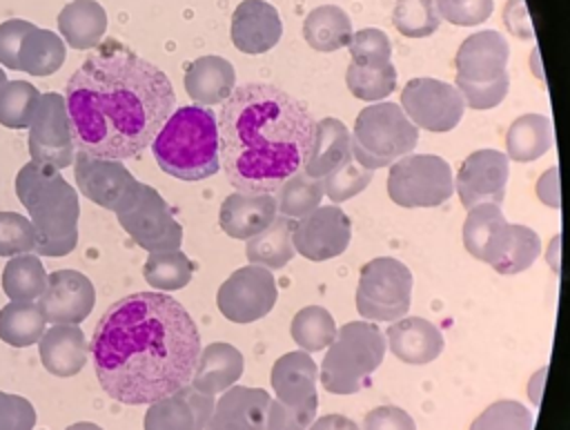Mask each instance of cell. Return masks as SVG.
Here are the masks:
<instances>
[{
	"mask_svg": "<svg viewBox=\"0 0 570 430\" xmlns=\"http://www.w3.org/2000/svg\"><path fill=\"white\" fill-rule=\"evenodd\" d=\"M352 238L350 216L336 205H323L296 221L294 250L307 261H327L343 254Z\"/></svg>",
	"mask_w": 570,
	"mask_h": 430,
	"instance_id": "cell-14",
	"label": "cell"
},
{
	"mask_svg": "<svg viewBox=\"0 0 570 430\" xmlns=\"http://www.w3.org/2000/svg\"><path fill=\"white\" fill-rule=\"evenodd\" d=\"M58 31L71 49H94L107 31V13L96 0H73L58 13Z\"/></svg>",
	"mask_w": 570,
	"mask_h": 430,
	"instance_id": "cell-30",
	"label": "cell"
},
{
	"mask_svg": "<svg viewBox=\"0 0 570 430\" xmlns=\"http://www.w3.org/2000/svg\"><path fill=\"white\" fill-rule=\"evenodd\" d=\"M307 430H358V426L343 414H325V417L312 421V426Z\"/></svg>",
	"mask_w": 570,
	"mask_h": 430,
	"instance_id": "cell-55",
	"label": "cell"
},
{
	"mask_svg": "<svg viewBox=\"0 0 570 430\" xmlns=\"http://www.w3.org/2000/svg\"><path fill=\"white\" fill-rule=\"evenodd\" d=\"M276 198L269 194H229L218 212L220 229L232 238H252L276 218Z\"/></svg>",
	"mask_w": 570,
	"mask_h": 430,
	"instance_id": "cell-24",
	"label": "cell"
},
{
	"mask_svg": "<svg viewBox=\"0 0 570 430\" xmlns=\"http://www.w3.org/2000/svg\"><path fill=\"white\" fill-rule=\"evenodd\" d=\"M47 287V272L36 254H18L2 270V290L11 301H33Z\"/></svg>",
	"mask_w": 570,
	"mask_h": 430,
	"instance_id": "cell-36",
	"label": "cell"
},
{
	"mask_svg": "<svg viewBox=\"0 0 570 430\" xmlns=\"http://www.w3.org/2000/svg\"><path fill=\"white\" fill-rule=\"evenodd\" d=\"M278 290L272 270L263 265H245L223 281L216 305L232 323H252L263 319L276 305Z\"/></svg>",
	"mask_w": 570,
	"mask_h": 430,
	"instance_id": "cell-12",
	"label": "cell"
},
{
	"mask_svg": "<svg viewBox=\"0 0 570 430\" xmlns=\"http://www.w3.org/2000/svg\"><path fill=\"white\" fill-rule=\"evenodd\" d=\"M508 87H510V76H503V78H499L494 82H485V85H474V82L456 78V89H459L463 102L476 111L497 107L505 98Z\"/></svg>",
	"mask_w": 570,
	"mask_h": 430,
	"instance_id": "cell-50",
	"label": "cell"
},
{
	"mask_svg": "<svg viewBox=\"0 0 570 430\" xmlns=\"http://www.w3.org/2000/svg\"><path fill=\"white\" fill-rule=\"evenodd\" d=\"M541 254V241L532 227L510 223L508 245L501 256L494 261L492 270L499 274H519L528 270Z\"/></svg>",
	"mask_w": 570,
	"mask_h": 430,
	"instance_id": "cell-40",
	"label": "cell"
},
{
	"mask_svg": "<svg viewBox=\"0 0 570 430\" xmlns=\"http://www.w3.org/2000/svg\"><path fill=\"white\" fill-rule=\"evenodd\" d=\"M303 38L316 51H336L352 40V20L336 4L312 9L303 22Z\"/></svg>",
	"mask_w": 570,
	"mask_h": 430,
	"instance_id": "cell-32",
	"label": "cell"
},
{
	"mask_svg": "<svg viewBox=\"0 0 570 430\" xmlns=\"http://www.w3.org/2000/svg\"><path fill=\"white\" fill-rule=\"evenodd\" d=\"M392 25L405 38H425L439 29L441 16L434 0H396Z\"/></svg>",
	"mask_w": 570,
	"mask_h": 430,
	"instance_id": "cell-43",
	"label": "cell"
},
{
	"mask_svg": "<svg viewBox=\"0 0 570 430\" xmlns=\"http://www.w3.org/2000/svg\"><path fill=\"white\" fill-rule=\"evenodd\" d=\"M36 410L18 394L0 392V430H33Z\"/></svg>",
	"mask_w": 570,
	"mask_h": 430,
	"instance_id": "cell-51",
	"label": "cell"
},
{
	"mask_svg": "<svg viewBox=\"0 0 570 430\" xmlns=\"http://www.w3.org/2000/svg\"><path fill=\"white\" fill-rule=\"evenodd\" d=\"M67 430H102V428L96 423H89V421H78V423H71Z\"/></svg>",
	"mask_w": 570,
	"mask_h": 430,
	"instance_id": "cell-56",
	"label": "cell"
},
{
	"mask_svg": "<svg viewBox=\"0 0 570 430\" xmlns=\"http://www.w3.org/2000/svg\"><path fill=\"white\" fill-rule=\"evenodd\" d=\"M321 198H323V180L312 178L301 169L276 189V209L281 216L298 221L309 212H314L316 207H321Z\"/></svg>",
	"mask_w": 570,
	"mask_h": 430,
	"instance_id": "cell-37",
	"label": "cell"
},
{
	"mask_svg": "<svg viewBox=\"0 0 570 430\" xmlns=\"http://www.w3.org/2000/svg\"><path fill=\"white\" fill-rule=\"evenodd\" d=\"M73 174L78 189L96 205L118 212L136 192L138 180L120 160L96 158L76 149Z\"/></svg>",
	"mask_w": 570,
	"mask_h": 430,
	"instance_id": "cell-16",
	"label": "cell"
},
{
	"mask_svg": "<svg viewBox=\"0 0 570 430\" xmlns=\"http://www.w3.org/2000/svg\"><path fill=\"white\" fill-rule=\"evenodd\" d=\"M245 361L240 350L229 343H209L198 354L189 385L205 394H218L232 388L243 374Z\"/></svg>",
	"mask_w": 570,
	"mask_h": 430,
	"instance_id": "cell-29",
	"label": "cell"
},
{
	"mask_svg": "<svg viewBox=\"0 0 570 430\" xmlns=\"http://www.w3.org/2000/svg\"><path fill=\"white\" fill-rule=\"evenodd\" d=\"M29 20L11 18L0 25V62L9 69H18V53L22 38L33 29Z\"/></svg>",
	"mask_w": 570,
	"mask_h": 430,
	"instance_id": "cell-52",
	"label": "cell"
},
{
	"mask_svg": "<svg viewBox=\"0 0 570 430\" xmlns=\"http://www.w3.org/2000/svg\"><path fill=\"white\" fill-rule=\"evenodd\" d=\"M194 263L180 250H165V252H149L142 276L145 281L156 287L158 292L180 290L191 281Z\"/></svg>",
	"mask_w": 570,
	"mask_h": 430,
	"instance_id": "cell-38",
	"label": "cell"
},
{
	"mask_svg": "<svg viewBox=\"0 0 570 430\" xmlns=\"http://www.w3.org/2000/svg\"><path fill=\"white\" fill-rule=\"evenodd\" d=\"M40 361L47 372L53 377H73L78 374L89 356V343L78 325L56 323L38 341Z\"/></svg>",
	"mask_w": 570,
	"mask_h": 430,
	"instance_id": "cell-25",
	"label": "cell"
},
{
	"mask_svg": "<svg viewBox=\"0 0 570 430\" xmlns=\"http://www.w3.org/2000/svg\"><path fill=\"white\" fill-rule=\"evenodd\" d=\"M347 160H352L350 129L338 118L318 120L303 172L312 178H325Z\"/></svg>",
	"mask_w": 570,
	"mask_h": 430,
	"instance_id": "cell-28",
	"label": "cell"
},
{
	"mask_svg": "<svg viewBox=\"0 0 570 430\" xmlns=\"http://www.w3.org/2000/svg\"><path fill=\"white\" fill-rule=\"evenodd\" d=\"M36 250V234L29 218L16 212H0V256H18Z\"/></svg>",
	"mask_w": 570,
	"mask_h": 430,
	"instance_id": "cell-47",
	"label": "cell"
},
{
	"mask_svg": "<svg viewBox=\"0 0 570 430\" xmlns=\"http://www.w3.org/2000/svg\"><path fill=\"white\" fill-rule=\"evenodd\" d=\"M316 405H318V401H312L301 408H292V405L281 403L278 399H272L269 410H267L265 430H307L314 421Z\"/></svg>",
	"mask_w": 570,
	"mask_h": 430,
	"instance_id": "cell-49",
	"label": "cell"
},
{
	"mask_svg": "<svg viewBox=\"0 0 570 430\" xmlns=\"http://www.w3.org/2000/svg\"><path fill=\"white\" fill-rule=\"evenodd\" d=\"M149 147L158 167L178 180H203L220 169L218 120L200 105L174 109Z\"/></svg>",
	"mask_w": 570,
	"mask_h": 430,
	"instance_id": "cell-5",
	"label": "cell"
},
{
	"mask_svg": "<svg viewBox=\"0 0 570 430\" xmlns=\"http://www.w3.org/2000/svg\"><path fill=\"white\" fill-rule=\"evenodd\" d=\"M16 194L31 216L36 254L65 256L78 245V194L45 163H27L16 176Z\"/></svg>",
	"mask_w": 570,
	"mask_h": 430,
	"instance_id": "cell-4",
	"label": "cell"
},
{
	"mask_svg": "<svg viewBox=\"0 0 570 430\" xmlns=\"http://www.w3.org/2000/svg\"><path fill=\"white\" fill-rule=\"evenodd\" d=\"M232 42L243 53H265L283 36V22L265 0H243L232 13Z\"/></svg>",
	"mask_w": 570,
	"mask_h": 430,
	"instance_id": "cell-20",
	"label": "cell"
},
{
	"mask_svg": "<svg viewBox=\"0 0 570 430\" xmlns=\"http://www.w3.org/2000/svg\"><path fill=\"white\" fill-rule=\"evenodd\" d=\"M120 227L147 252L180 250L183 227L174 218L171 207L165 198L145 183H138L136 192L116 212Z\"/></svg>",
	"mask_w": 570,
	"mask_h": 430,
	"instance_id": "cell-10",
	"label": "cell"
},
{
	"mask_svg": "<svg viewBox=\"0 0 570 430\" xmlns=\"http://www.w3.org/2000/svg\"><path fill=\"white\" fill-rule=\"evenodd\" d=\"M316 379L318 368L305 350L287 352L272 365V388L276 392V399L292 408L318 401Z\"/></svg>",
	"mask_w": 570,
	"mask_h": 430,
	"instance_id": "cell-26",
	"label": "cell"
},
{
	"mask_svg": "<svg viewBox=\"0 0 570 430\" xmlns=\"http://www.w3.org/2000/svg\"><path fill=\"white\" fill-rule=\"evenodd\" d=\"M321 180H323V194L332 203H343V201H350L352 196L361 194L370 185L372 169H365L356 160H347Z\"/></svg>",
	"mask_w": 570,
	"mask_h": 430,
	"instance_id": "cell-45",
	"label": "cell"
},
{
	"mask_svg": "<svg viewBox=\"0 0 570 430\" xmlns=\"http://www.w3.org/2000/svg\"><path fill=\"white\" fill-rule=\"evenodd\" d=\"M289 334L305 352H318L330 348V343L334 341L336 323L325 307L307 305L294 314Z\"/></svg>",
	"mask_w": 570,
	"mask_h": 430,
	"instance_id": "cell-39",
	"label": "cell"
},
{
	"mask_svg": "<svg viewBox=\"0 0 570 430\" xmlns=\"http://www.w3.org/2000/svg\"><path fill=\"white\" fill-rule=\"evenodd\" d=\"M508 58L510 47L499 31H476L468 36L456 51V78L474 85L494 82L508 76Z\"/></svg>",
	"mask_w": 570,
	"mask_h": 430,
	"instance_id": "cell-18",
	"label": "cell"
},
{
	"mask_svg": "<svg viewBox=\"0 0 570 430\" xmlns=\"http://www.w3.org/2000/svg\"><path fill=\"white\" fill-rule=\"evenodd\" d=\"M454 192L450 165L434 154H407L390 165L387 194L401 207H436Z\"/></svg>",
	"mask_w": 570,
	"mask_h": 430,
	"instance_id": "cell-9",
	"label": "cell"
},
{
	"mask_svg": "<svg viewBox=\"0 0 570 430\" xmlns=\"http://www.w3.org/2000/svg\"><path fill=\"white\" fill-rule=\"evenodd\" d=\"M296 221L287 216H276L263 232L247 238L245 256L252 265H263L267 270H281L285 267L296 250L292 243Z\"/></svg>",
	"mask_w": 570,
	"mask_h": 430,
	"instance_id": "cell-31",
	"label": "cell"
},
{
	"mask_svg": "<svg viewBox=\"0 0 570 430\" xmlns=\"http://www.w3.org/2000/svg\"><path fill=\"white\" fill-rule=\"evenodd\" d=\"M29 154L31 160L65 169L76 158L71 138V120L67 114L65 96L49 91L40 94L31 125H29Z\"/></svg>",
	"mask_w": 570,
	"mask_h": 430,
	"instance_id": "cell-11",
	"label": "cell"
},
{
	"mask_svg": "<svg viewBox=\"0 0 570 430\" xmlns=\"http://www.w3.org/2000/svg\"><path fill=\"white\" fill-rule=\"evenodd\" d=\"M470 430H532V412L519 401L501 399L490 403Z\"/></svg>",
	"mask_w": 570,
	"mask_h": 430,
	"instance_id": "cell-44",
	"label": "cell"
},
{
	"mask_svg": "<svg viewBox=\"0 0 570 430\" xmlns=\"http://www.w3.org/2000/svg\"><path fill=\"white\" fill-rule=\"evenodd\" d=\"M419 140V127L396 102H376L356 116L352 156L365 169H379L407 156Z\"/></svg>",
	"mask_w": 570,
	"mask_h": 430,
	"instance_id": "cell-7",
	"label": "cell"
},
{
	"mask_svg": "<svg viewBox=\"0 0 570 430\" xmlns=\"http://www.w3.org/2000/svg\"><path fill=\"white\" fill-rule=\"evenodd\" d=\"M552 147V125L541 114L519 116L505 134L508 158L517 163H532Z\"/></svg>",
	"mask_w": 570,
	"mask_h": 430,
	"instance_id": "cell-33",
	"label": "cell"
},
{
	"mask_svg": "<svg viewBox=\"0 0 570 430\" xmlns=\"http://www.w3.org/2000/svg\"><path fill=\"white\" fill-rule=\"evenodd\" d=\"M234 82L236 71L232 62L220 56H200L189 62L185 71V89L200 107L225 102L234 91Z\"/></svg>",
	"mask_w": 570,
	"mask_h": 430,
	"instance_id": "cell-27",
	"label": "cell"
},
{
	"mask_svg": "<svg viewBox=\"0 0 570 430\" xmlns=\"http://www.w3.org/2000/svg\"><path fill=\"white\" fill-rule=\"evenodd\" d=\"M345 82L358 100H383L396 89V69L392 62L385 67H361L352 62L345 71Z\"/></svg>",
	"mask_w": 570,
	"mask_h": 430,
	"instance_id": "cell-42",
	"label": "cell"
},
{
	"mask_svg": "<svg viewBox=\"0 0 570 430\" xmlns=\"http://www.w3.org/2000/svg\"><path fill=\"white\" fill-rule=\"evenodd\" d=\"M89 350L100 388L120 403L142 405L191 381L200 334L174 296L136 292L107 307Z\"/></svg>",
	"mask_w": 570,
	"mask_h": 430,
	"instance_id": "cell-1",
	"label": "cell"
},
{
	"mask_svg": "<svg viewBox=\"0 0 570 430\" xmlns=\"http://www.w3.org/2000/svg\"><path fill=\"white\" fill-rule=\"evenodd\" d=\"M40 91L27 80H7L0 89V125L24 129L31 125Z\"/></svg>",
	"mask_w": 570,
	"mask_h": 430,
	"instance_id": "cell-41",
	"label": "cell"
},
{
	"mask_svg": "<svg viewBox=\"0 0 570 430\" xmlns=\"http://www.w3.org/2000/svg\"><path fill=\"white\" fill-rule=\"evenodd\" d=\"M436 11L443 20L459 25V27H472L481 25L490 18L494 2L492 0H434Z\"/></svg>",
	"mask_w": 570,
	"mask_h": 430,
	"instance_id": "cell-48",
	"label": "cell"
},
{
	"mask_svg": "<svg viewBox=\"0 0 570 430\" xmlns=\"http://www.w3.org/2000/svg\"><path fill=\"white\" fill-rule=\"evenodd\" d=\"M214 405V394H205L187 383L149 403L145 412V430H205Z\"/></svg>",
	"mask_w": 570,
	"mask_h": 430,
	"instance_id": "cell-19",
	"label": "cell"
},
{
	"mask_svg": "<svg viewBox=\"0 0 570 430\" xmlns=\"http://www.w3.org/2000/svg\"><path fill=\"white\" fill-rule=\"evenodd\" d=\"M45 314L33 301H11L0 310V341L27 348L45 334Z\"/></svg>",
	"mask_w": 570,
	"mask_h": 430,
	"instance_id": "cell-35",
	"label": "cell"
},
{
	"mask_svg": "<svg viewBox=\"0 0 570 430\" xmlns=\"http://www.w3.org/2000/svg\"><path fill=\"white\" fill-rule=\"evenodd\" d=\"M350 53H352V62L361 67H385L392 56V45L385 31L367 27L352 33Z\"/></svg>",
	"mask_w": 570,
	"mask_h": 430,
	"instance_id": "cell-46",
	"label": "cell"
},
{
	"mask_svg": "<svg viewBox=\"0 0 570 430\" xmlns=\"http://www.w3.org/2000/svg\"><path fill=\"white\" fill-rule=\"evenodd\" d=\"M65 102L76 149L107 160L138 156L176 109L169 78L116 40L71 74Z\"/></svg>",
	"mask_w": 570,
	"mask_h": 430,
	"instance_id": "cell-2",
	"label": "cell"
},
{
	"mask_svg": "<svg viewBox=\"0 0 570 430\" xmlns=\"http://www.w3.org/2000/svg\"><path fill=\"white\" fill-rule=\"evenodd\" d=\"M392 354L410 365H425L443 352L441 330L421 316H403L392 321L385 332Z\"/></svg>",
	"mask_w": 570,
	"mask_h": 430,
	"instance_id": "cell-23",
	"label": "cell"
},
{
	"mask_svg": "<svg viewBox=\"0 0 570 430\" xmlns=\"http://www.w3.org/2000/svg\"><path fill=\"white\" fill-rule=\"evenodd\" d=\"M65 42L49 29L33 27L20 42L18 71L31 76H49L58 71L65 62Z\"/></svg>",
	"mask_w": 570,
	"mask_h": 430,
	"instance_id": "cell-34",
	"label": "cell"
},
{
	"mask_svg": "<svg viewBox=\"0 0 570 430\" xmlns=\"http://www.w3.org/2000/svg\"><path fill=\"white\" fill-rule=\"evenodd\" d=\"M537 194H539L541 203H546V205H550V207H559V205H561L559 185H557V169H554V167H552L550 172H546V174L539 178Z\"/></svg>",
	"mask_w": 570,
	"mask_h": 430,
	"instance_id": "cell-54",
	"label": "cell"
},
{
	"mask_svg": "<svg viewBox=\"0 0 570 430\" xmlns=\"http://www.w3.org/2000/svg\"><path fill=\"white\" fill-rule=\"evenodd\" d=\"M510 178L508 156L499 149H476L459 167L454 178L456 194L465 209L479 203L501 205Z\"/></svg>",
	"mask_w": 570,
	"mask_h": 430,
	"instance_id": "cell-15",
	"label": "cell"
},
{
	"mask_svg": "<svg viewBox=\"0 0 570 430\" xmlns=\"http://www.w3.org/2000/svg\"><path fill=\"white\" fill-rule=\"evenodd\" d=\"M405 116L421 129L445 134L463 116L465 102L456 87L436 78H412L401 91Z\"/></svg>",
	"mask_w": 570,
	"mask_h": 430,
	"instance_id": "cell-13",
	"label": "cell"
},
{
	"mask_svg": "<svg viewBox=\"0 0 570 430\" xmlns=\"http://www.w3.org/2000/svg\"><path fill=\"white\" fill-rule=\"evenodd\" d=\"M7 85V74L0 69V89Z\"/></svg>",
	"mask_w": 570,
	"mask_h": 430,
	"instance_id": "cell-57",
	"label": "cell"
},
{
	"mask_svg": "<svg viewBox=\"0 0 570 430\" xmlns=\"http://www.w3.org/2000/svg\"><path fill=\"white\" fill-rule=\"evenodd\" d=\"M385 339L374 323L350 321L336 330L321 363V383L332 394H354L370 383V374L383 363Z\"/></svg>",
	"mask_w": 570,
	"mask_h": 430,
	"instance_id": "cell-6",
	"label": "cell"
},
{
	"mask_svg": "<svg viewBox=\"0 0 570 430\" xmlns=\"http://www.w3.org/2000/svg\"><path fill=\"white\" fill-rule=\"evenodd\" d=\"M216 120L220 167L247 194H272L301 172L316 129L303 102L267 82L234 87Z\"/></svg>",
	"mask_w": 570,
	"mask_h": 430,
	"instance_id": "cell-3",
	"label": "cell"
},
{
	"mask_svg": "<svg viewBox=\"0 0 570 430\" xmlns=\"http://www.w3.org/2000/svg\"><path fill=\"white\" fill-rule=\"evenodd\" d=\"M412 299V272L392 256H379L361 267L356 310L365 321H399L407 314Z\"/></svg>",
	"mask_w": 570,
	"mask_h": 430,
	"instance_id": "cell-8",
	"label": "cell"
},
{
	"mask_svg": "<svg viewBox=\"0 0 570 430\" xmlns=\"http://www.w3.org/2000/svg\"><path fill=\"white\" fill-rule=\"evenodd\" d=\"M96 303L94 283L76 270H56L47 276V287L40 294V310L49 323L78 325L89 316Z\"/></svg>",
	"mask_w": 570,
	"mask_h": 430,
	"instance_id": "cell-17",
	"label": "cell"
},
{
	"mask_svg": "<svg viewBox=\"0 0 570 430\" xmlns=\"http://www.w3.org/2000/svg\"><path fill=\"white\" fill-rule=\"evenodd\" d=\"M269 401L261 388L232 385L216 401L205 430H265Z\"/></svg>",
	"mask_w": 570,
	"mask_h": 430,
	"instance_id": "cell-21",
	"label": "cell"
},
{
	"mask_svg": "<svg viewBox=\"0 0 570 430\" xmlns=\"http://www.w3.org/2000/svg\"><path fill=\"white\" fill-rule=\"evenodd\" d=\"M508 236L510 223L505 221L501 205L479 203L468 209L463 223V245L474 258L494 265L508 245Z\"/></svg>",
	"mask_w": 570,
	"mask_h": 430,
	"instance_id": "cell-22",
	"label": "cell"
},
{
	"mask_svg": "<svg viewBox=\"0 0 570 430\" xmlns=\"http://www.w3.org/2000/svg\"><path fill=\"white\" fill-rule=\"evenodd\" d=\"M363 430H416V426L403 408L379 405L365 414Z\"/></svg>",
	"mask_w": 570,
	"mask_h": 430,
	"instance_id": "cell-53",
	"label": "cell"
}]
</instances>
